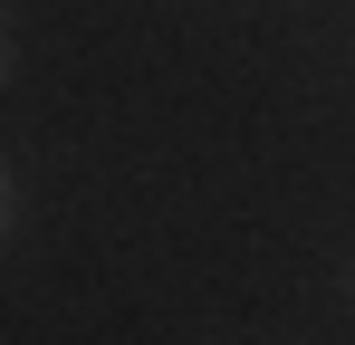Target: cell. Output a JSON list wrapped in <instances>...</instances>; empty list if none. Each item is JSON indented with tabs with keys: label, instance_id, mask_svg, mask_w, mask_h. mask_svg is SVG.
Wrapping results in <instances>:
<instances>
[{
	"label": "cell",
	"instance_id": "cell-2",
	"mask_svg": "<svg viewBox=\"0 0 355 345\" xmlns=\"http://www.w3.org/2000/svg\"><path fill=\"white\" fill-rule=\"evenodd\" d=\"M0 77H10V48H0Z\"/></svg>",
	"mask_w": 355,
	"mask_h": 345
},
{
	"label": "cell",
	"instance_id": "cell-1",
	"mask_svg": "<svg viewBox=\"0 0 355 345\" xmlns=\"http://www.w3.org/2000/svg\"><path fill=\"white\" fill-rule=\"evenodd\" d=\"M10 211H19V192H10V163H0V230H10Z\"/></svg>",
	"mask_w": 355,
	"mask_h": 345
}]
</instances>
